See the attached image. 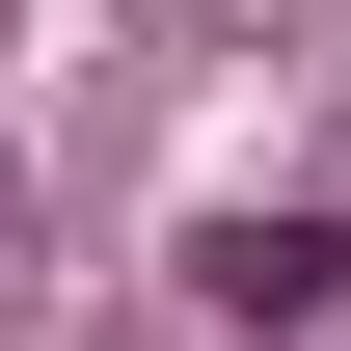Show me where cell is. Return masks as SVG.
I'll return each instance as SVG.
<instances>
[{"label":"cell","mask_w":351,"mask_h":351,"mask_svg":"<svg viewBox=\"0 0 351 351\" xmlns=\"http://www.w3.org/2000/svg\"><path fill=\"white\" fill-rule=\"evenodd\" d=\"M189 298H217V324H324V298H351V217H217Z\"/></svg>","instance_id":"1"}]
</instances>
